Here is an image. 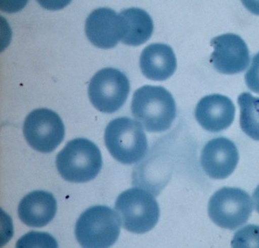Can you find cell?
I'll return each mask as SVG.
<instances>
[{"mask_svg":"<svg viewBox=\"0 0 259 248\" xmlns=\"http://www.w3.org/2000/svg\"><path fill=\"white\" fill-rule=\"evenodd\" d=\"M132 115L148 132L168 130L176 117L172 94L164 87L145 85L135 91L132 98Z\"/></svg>","mask_w":259,"mask_h":248,"instance_id":"cell-1","label":"cell"},{"mask_svg":"<svg viewBox=\"0 0 259 248\" xmlns=\"http://www.w3.org/2000/svg\"><path fill=\"white\" fill-rule=\"evenodd\" d=\"M56 168L65 180L84 183L94 179L102 167L101 152L86 138L70 140L56 156Z\"/></svg>","mask_w":259,"mask_h":248,"instance_id":"cell-2","label":"cell"},{"mask_svg":"<svg viewBox=\"0 0 259 248\" xmlns=\"http://www.w3.org/2000/svg\"><path fill=\"white\" fill-rule=\"evenodd\" d=\"M121 231L119 214L106 206H95L84 211L77 219L75 235L82 247H110Z\"/></svg>","mask_w":259,"mask_h":248,"instance_id":"cell-3","label":"cell"},{"mask_svg":"<svg viewBox=\"0 0 259 248\" xmlns=\"http://www.w3.org/2000/svg\"><path fill=\"white\" fill-rule=\"evenodd\" d=\"M107 150L118 162L135 164L146 156L148 141L142 124L128 117L111 121L105 131Z\"/></svg>","mask_w":259,"mask_h":248,"instance_id":"cell-4","label":"cell"},{"mask_svg":"<svg viewBox=\"0 0 259 248\" xmlns=\"http://www.w3.org/2000/svg\"><path fill=\"white\" fill-rule=\"evenodd\" d=\"M114 208L124 229L134 233H146L152 230L160 217L159 206L156 199L139 188H131L120 193Z\"/></svg>","mask_w":259,"mask_h":248,"instance_id":"cell-5","label":"cell"},{"mask_svg":"<svg viewBox=\"0 0 259 248\" xmlns=\"http://www.w3.org/2000/svg\"><path fill=\"white\" fill-rule=\"evenodd\" d=\"M253 212L251 196L239 188L224 187L211 197L208 214L221 228L233 230L245 224Z\"/></svg>","mask_w":259,"mask_h":248,"instance_id":"cell-6","label":"cell"},{"mask_svg":"<svg viewBox=\"0 0 259 248\" xmlns=\"http://www.w3.org/2000/svg\"><path fill=\"white\" fill-rule=\"evenodd\" d=\"M130 91L128 77L120 70L106 68L92 77L88 95L92 105L102 113L112 114L121 108Z\"/></svg>","mask_w":259,"mask_h":248,"instance_id":"cell-7","label":"cell"},{"mask_svg":"<svg viewBox=\"0 0 259 248\" xmlns=\"http://www.w3.org/2000/svg\"><path fill=\"white\" fill-rule=\"evenodd\" d=\"M23 133L26 142L33 149L49 154L63 141L65 126L59 114L54 111L37 109L26 117Z\"/></svg>","mask_w":259,"mask_h":248,"instance_id":"cell-8","label":"cell"},{"mask_svg":"<svg viewBox=\"0 0 259 248\" xmlns=\"http://www.w3.org/2000/svg\"><path fill=\"white\" fill-rule=\"evenodd\" d=\"M211 45L214 47L211 63L219 73L234 75L247 68L249 52L240 36L234 33L221 35L211 40Z\"/></svg>","mask_w":259,"mask_h":248,"instance_id":"cell-9","label":"cell"},{"mask_svg":"<svg viewBox=\"0 0 259 248\" xmlns=\"http://www.w3.org/2000/svg\"><path fill=\"white\" fill-rule=\"evenodd\" d=\"M235 144L223 137L212 139L201 154V165L210 178L223 179L232 175L239 162Z\"/></svg>","mask_w":259,"mask_h":248,"instance_id":"cell-10","label":"cell"},{"mask_svg":"<svg viewBox=\"0 0 259 248\" xmlns=\"http://www.w3.org/2000/svg\"><path fill=\"white\" fill-rule=\"evenodd\" d=\"M84 29L90 41L100 48L115 47L122 38L120 17L110 8H99L92 12L86 19Z\"/></svg>","mask_w":259,"mask_h":248,"instance_id":"cell-11","label":"cell"},{"mask_svg":"<svg viewBox=\"0 0 259 248\" xmlns=\"http://www.w3.org/2000/svg\"><path fill=\"white\" fill-rule=\"evenodd\" d=\"M235 117V107L230 98L222 94L201 98L195 109V118L204 129L217 133L230 127Z\"/></svg>","mask_w":259,"mask_h":248,"instance_id":"cell-12","label":"cell"},{"mask_svg":"<svg viewBox=\"0 0 259 248\" xmlns=\"http://www.w3.org/2000/svg\"><path fill=\"white\" fill-rule=\"evenodd\" d=\"M57 203L52 193L33 191L22 199L18 207L19 219L27 226L42 228L55 217Z\"/></svg>","mask_w":259,"mask_h":248,"instance_id":"cell-13","label":"cell"},{"mask_svg":"<svg viewBox=\"0 0 259 248\" xmlns=\"http://www.w3.org/2000/svg\"><path fill=\"white\" fill-rule=\"evenodd\" d=\"M139 65L143 75L149 80L164 81L175 73L177 61L171 47L153 43L143 51Z\"/></svg>","mask_w":259,"mask_h":248,"instance_id":"cell-14","label":"cell"},{"mask_svg":"<svg viewBox=\"0 0 259 248\" xmlns=\"http://www.w3.org/2000/svg\"><path fill=\"white\" fill-rule=\"evenodd\" d=\"M122 26L121 41L126 45L138 46L151 38L153 31L152 19L139 8H130L119 14Z\"/></svg>","mask_w":259,"mask_h":248,"instance_id":"cell-15","label":"cell"},{"mask_svg":"<svg viewBox=\"0 0 259 248\" xmlns=\"http://www.w3.org/2000/svg\"><path fill=\"white\" fill-rule=\"evenodd\" d=\"M240 107V126L250 138L259 140V97L244 92L238 97Z\"/></svg>","mask_w":259,"mask_h":248,"instance_id":"cell-16","label":"cell"},{"mask_svg":"<svg viewBox=\"0 0 259 248\" xmlns=\"http://www.w3.org/2000/svg\"><path fill=\"white\" fill-rule=\"evenodd\" d=\"M232 245L233 247H259V226L248 225L238 230Z\"/></svg>","mask_w":259,"mask_h":248,"instance_id":"cell-17","label":"cell"},{"mask_svg":"<svg viewBox=\"0 0 259 248\" xmlns=\"http://www.w3.org/2000/svg\"><path fill=\"white\" fill-rule=\"evenodd\" d=\"M17 247H58L57 242L51 235L48 233L31 232L19 239Z\"/></svg>","mask_w":259,"mask_h":248,"instance_id":"cell-18","label":"cell"},{"mask_svg":"<svg viewBox=\"0 0 259 248\" xmlns=\"http://www.w3.org/2000/svg\"><path fill=\"white\" fill-rule=\"evenodd\" d=\"M245 81L250 90L259 94V53L253 58L251 66L245 75Z\"/></svg>","mask_w":259,"mask_h":248,"instance_id":"cell-19","label":"cell"},{"mask_svg":"<svg viewBox=\"0 0 259 248\" xmlns=\"http://www.w3.org/2000/svg\"><path fill=\"white\" fill-rule=\"evenodd\" d=\"M253 199L254 201L255 210L259 214V185L257 186L253 193Z\"/></svg>","mask_w":259,"mask_h":248,"instance_id":"cell-20","label":"cell"}]
</instances>
